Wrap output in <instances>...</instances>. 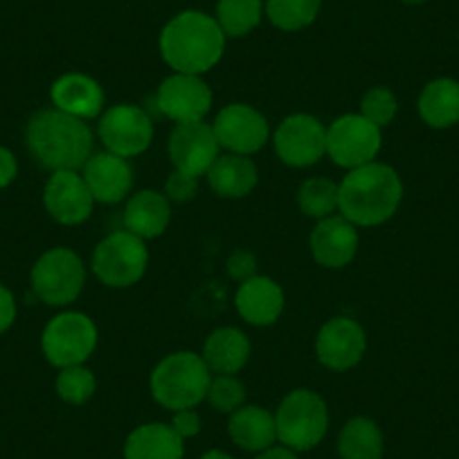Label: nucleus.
<instances>
[{
	"label": "nucleus",
	"instance_id": "obj_1",
	"mask_svg": "<svg viewBox=\"0 0 459 459\" xmlns=\"http://www.w3.org/2000/svg\"><path fill=\"white\" fill-rule=\"evenodd\" d=\"M403 180L394 167L369 162L344 174L338 183V212L356 228H377L399 212Z\"/></svg>",
	"mask_w": 459,
	"mask_h": 459
},
{
	"label": "nucleus",
	"instance_id": "obj_2",
	"mask_svg": "<svg viewBox=\"0 0 459 459\" xmlns=\"http://www.w3.org/2000/svg\"><path fill=\"white\" fill-rule=\"evenodd\" d=\"M25 143L41 167L50 171H79L92 156V131L79 117L59 108H43L30 117Z\"/></svg>",
	"mask_w": 459,
	"mask_h": 459
},
{
	"label": "nucleus",
	"instance_id": "obj_3",
	"mask_svg": "<svg viewBox=\"0 0 459 459\" xmlns=\"http://www.w3.org/2000/svg\"><path fill=\"white\" fill-rule=\"evenodd\" d=\"M225 34L216 19L205 12L187 10L176 14L162 28L160 48L162 61L174 73L205 74L214 68L225 52Z\"/></svg>",
	"mask_w": 459,
	"mask_h": 459
},
{
	"label": "nucleus",
	"instance_id": "obj_4",
	"mask_svg": "<svg viewBox=\"0 0 459 459\" xmlns=\"http://www.w3.org/2000/svg\"><path fill=\"white\" fill-rule=\"evenodd\" d=\"M210 381L212 372L201 354L174 351L153 368L149 390L158 405L178 412V410L196 408L201 401H205Z\"/></svg>",
	"mask_w": 459,
	"mask_h": 459
},
{
	"label": "nucleus",
	"instance_id": "obj_5",
	"mask_svg": "<svg viewBox=\"0 0 459 459\" xmlns=\"http://www.w3.org/2000/svg\"><path fill=\"white\" fill-rule=\"evenodd\" d=\"M277 441L295 453L313 450L329 430V408L317 392L298 387L281 399L275 412Z\"/></svg>",
	"mask_w": 459,
	"mask_h": 459
},
{
	"label": "nucleus",
	"instance_id": "obj_6",
	"mask_svg": "<svg viewBox=\"0 0 459 459\" xmlns=\"http://www.w3.org/2000/svg\"><path fill=\"white\" fill-rule=\"evenodd\" d=\"M30 284L34 295L48 307H70L86 286V264L74 250L64 246L50 248L32 266Z\"/></svg>",
	"mask_w": 459,
	"mask_h": 459
},
{
	"label": "nucleus",
	"instance_id": "obj_7",
	"mask_svg": "<svg viewBox=\"0 0 459 459\" xmlns=\"http://www.w3.org/2000/svg\"><path fill=\"white\" fill-rule=\"evenodd\" d=\"M91 266L97 280L108 289H129L147 273V244L129 230L110 232L92 250Z\"/></svg>",
	"mask_w": 459,
	"mask_h": 459
},
{
	"label": "nucleus",
	"instance_id": "obj_8",
	"mask_svg": "<svg viewBox=\"0 0 459 459\" xmlns=\"http://www.w3.org/2000/svg\"><path fill=\"white\" fill-rule=\"evenodd\" d=\"M97 325L82 311H64L52 317L41 333L43 356L50 365L64 369L83 365L97 347Z\"/></svg>",
	"mask_w": 459,
	"mask_h": 459
},
{
	"label": "nucleus",
	"instance_id": "obj_9",
	"mask_svg": "<svg viewBox=\"0 0 459 459\" xmlns=\"http://www.w3.org/2000/svg\"><path fill=\"white\" fill-rule=\"evenodd\" d=\"M383 147V129L360 113L340 115L326 126V156L342 169L369 165Z\"/></svg>",
	"mask_w": 459,
	"mask_h": 459
},
{
	"label": "nucleus",
	"instance_id": "obj_10",
	"mask_svg": "<svg viewBox=\"0 0 459 459\" xmlns=\"http://www.w3.org/2000/svg\"><path fill=\"white\" fill-rule=\"evenodd\" d=\"M97 135L106 152L122 158H135L152 147L153 120L140 106L115 104L100 115Z\"/></svg>",
	"mask_w": 459,
	"mask_h": 459
},
{
	"label": "nucleus",
	"instance_id": "obj_11",
	"mask_svg": "<svg viewBox=\"0 0 459 459\" xmlns=\"http://www.w3.org/2000/svg\"><path fill=\"white\" fill-rule=\"evenodd\" d=\"M273 147L284 165L304 169L326 156V126L308 113H293L277 125Z\"/></svg>",
	"mask_w": 459,
	"mask_h": 459
},
{
	"label": "nucleus",
	"instance_id": "obj_12",
	"mask_svg": "<svg viewBox=\"0 0 459 459\" xmlns=\"http://www.w3.org/2000/svg\"><path fill=\"white\" fill-rule=\"evenodd\" d=\"M219 147L237 156H253L262 152L271 140V126L266 115L250 104H228L216 113L212 122Z\"/></svg>",
	"mask_w": 459,
	"mask_h": 459
},
{
	"label": "nucleus",
	"instance_id": "obj_13",
	"mask_svg": "<svg viewBox=\"0 0 459 459\" xmlns=\"http://www.w3.org/2000/svg\"><path fill=\"white\" fill-rule=\"evenodd\" d=\"M368 333L356 317L335 316L316 335V359L331 372H347L363 360Z\"/></svg>",
	"mask_w": 459,
	"mask_h": 459
},
{
	"label": "nucleus",
	"instance_id": "obj_14",
	"mask_svg": "<svg viewBox=\"0 0 459 459\" xmlns=\"http://www.w3.org/2000/svg\"><path fill=\"white\" fill-rule=\"evenodd\" d=\"M212 88L201 74L174 73L158 86L156 104L174 125L205 120L212 110Z\"/></svg>",
	"mask_w": 459,
	"mask_h": 459
},
{
	"label": "nucleus",
	"instance_id": "obj_15",
	"mask_svg": "<svg viewBox=\"0 0 459 459\" xmlns=\"http://www.w3.org/2000/svg\"><path fill=\"white\" fill-rule=\"evenodd\" d=\"M167 152H169V160L174 169L196 176V178L205 176L210 167L214 165L216 158L221 156L214 129L205 120L176 125L174 131L169 134Z\"/></svg>",
	"mask_w": 459,
	"mask_h": 459
},
{
	"label": "nucleus",
	"instance_id": "obj_16",
	"mask_svg": "<svg viewBox=\"0 0 459 459\" xmlns=\"http://www.w3.org/2000/svg\"><path fill=\"white\" fill-rule=\"evenodd\" d=\"M46 212L61 225H82L91 219L95 198L79 171H52L43 187Z\"/></svg>",
	"mask_w": 459,
	"mask_h": 459
},
{
	"label": "nucleus",
	"instance_id": "obj_17",
	"mask_svg": "<svg viewBox=\"0 0 459 459\" xmlns=\"http://www.w3.org/2000/svg\"><path fill=\"white\" fill-rule=\"evenodd\" d=\"M359 228L351 221L344 219L342 214L326 216L316 223L311 232V255L322 268L329 271H340L350 266L359 253Z\"/></svg>",
	"mask_w": 459,
	"mask_h": 459
},
{
	"label": "nucleus",
	"instance_id": "obj_18",
	"mask_svg": "<svg viewBox=\"0 0 459 459\" xmlns=\"http://www.w3.org/2000/svg\"><path fill=\"white\" fill-rule=\"evenodd\" d=\"M82 176L95 203L104 205H117L126 201L134 189V167L129 158L115 156L110 152L92 153L83 165Z\"/></svg>",
	"mask_w": 459,
	"mask_h": 459
},
{
	"label": "nucleus",
	"instance_id": "obj_19",
	"mask_svg": "<svg viewBox=\"0 0 459 459\" xmlns=\"http://www.w3.org/2000/svg\"><path fill=\"white\" fill-rule=\"evenodd\" d=\"M52 106L79 120H100L106 95L97 79L83 73H65L50 86Z\"/></svg>",
	"mask_w": 459,
	"mask_h": 459
},
{
	"label": "nucleus",
	"instance_id": "obj_20",
	"mask_svg": "<svg viewBox=\"0 0 459 459\" xmlns=\"http://www.w3.org/2000/svg\"><path fill=\"white\" fill-rule=\"evenodd\" d=\"M284 290L275 280L255 275L241 281L235 295L237 313L253 326H271L284 313Z\"/></svg>",
	"mask_w": 459,
	"mask_h": 459
},
{
	"label": "nucleus",
	"instance_id": "obj_21",
	"mask_svg": "<svg viewBox=\"0 0 459 459\" xmlns=\"http://www.w3.org/2000/svg\"><path fill=\"white\" fill-rule=\"evenodd\" d=\"M171 223V201L156 189H140L126 198L125 228L140 239H158Z\"/></svg>",
	"mask_w": 459,
	"mask_h": 459
},
{
	"label": "nucleus",
	"instance_id": "obj_22",
	"mask_svg": "<svg viewBox=\"0 0 459 459\" xmlns=\"http://www.w3.org/2000/svg\"><path fill=\"white\" fill-rule=\"evenodd\" d=\"M250 338L237 326H219L207 335L203 344V360L212 374L235 377L250 360Z\"/></svg>",
	"mask_w": 459,
	"mask_h": 459
},
{
	"label": "nucleus",
	"instance_id": "obj_23",
	"mask_svg": "<svg viewBox=\"0 0 459 459\" xmlns=\"http://www.w3.org/2000/svg\"><path fill=\"white\" fill-rule=\"evenodd\" d=\"M228 435L241 450L264 453L277 441L275 414L262 405H241L237 412L230 414Z\"/></svg>",
	"mask_w": 459,
	"mask_h": 459
},
{
	"label": "nucleus",
	"instance_id": "obj_24",
	"mask_svg": "<svg viewBox=\"0 0 459 459\" xmlns=\"http://www.w3.org/2000/svg\"><path fill=\"white\" fill-rule=\"evenodd\" d=\"M207 185L212 192L221 198H244L253 194L259 183L257 165L250 156H237V153H223L214 160L210 171L205 174Z\"/></svg>",
	"mask_w": 459,
	"mask_h": 459
},
{
	"label": "nucleus",
	"instance_id": "obj_25",
	"mask_svg": "<svg viewBox=\"0 0 459 459\" xmlns=\"http://www.w3.org/2000/svg\"><path fill=\"white\" fill-rule=\"evenodd\" d=\"M185 439L171 423H143L125 444V459H183Z\"/></svg>",
	"mask_w": 459,
	"mask_h": 459
},
{
	"label": "nucleus",
	"instance_id": "obj_26",
	"mask_svg": "<svg viewBox=\"0 0 459 459\" xmlns=\"http://www.w3.org/2000/svg\"><path fill=\"white\" fill-rule=\"evenodd\" d=\"M419 117L430 129H450L459 125V82L453 77H437L423 86L417 101Z\"/></svg>",
	"mask_w": 459,
	"mask_h": 459
},
{
	"label": "nucleus",
	"instance_id": "obj_27",
	"mask_svg": "<svg viewBox=\"0 0 459 459\" xmlns=\"http://www.w3.org/2000/svg\"><path fill=\"white\" fill-rule=\"evenodd\" d=\"M383 450H385V439L374 419L354 417L340 430V459H383Z\"/></svg>",
	"mask_w": 459,
	"mask_h": 459
},
{
	"label": "nucleus",
	"instance_id": "obj_28",
	"mask_svg": "<svg viewBox=\"0 0 459 459\" xmlns=\"http://www.w3.org/2000/svg\"><path fill=\"white\" fill-rule=\"evenodd\" d=\"M264 19L262 0H219L216 23L225 37L239 39L253 32Z\"/></svg>",
	"mask_w": 459,
	"mask_h": 459
},
{
	"label": "nucleus",
	"instance_id": "obj_29",
	"mask_svg": "<svg viewBox=\"0 0 459 459\" xmlns=\"http://www.w3.org/2000/svg\"><path fill=\"white\" fill-rule=\"evenodd\" d=\"M295 201L304 216L316 221L338 214V183L325 176H313L299 185Z\"/></svg>",
	"mask_w": 459,
	"mask_h": 459
},
{
	"label": "nucleus",
	"instance_id": "obj_30",
	"mask_svg": "<svg viewBox=\"0 0 459 459\" xmlns=\"http://www.w3.org/2000/svg\"><path fill=\"white\" fill-rule=\"evenodd\" d=\"M322 0H266V16L281 32H299L316 23Z\"/></svg>",
	"mask_w": 459,
	"mask_h": 459
},
{
	"label": "nucleus",
	"instance_id": "obj_31",
	"mask_svg": "<svg viewBox=\"0 0 459 459\" xmlns=\"http://www.w3.org/2000/svg\"><path fill=\"white\" fill-rule=\"evenodd\" d=\"M56 394L68 405H83L92 399L97 390V378L86 365H73V368L59 369L56 377Z\"/></svg>",
	"mask_w": 459,
	"mask_h": 459
},
{
	"label": "nucleus",
	"instance_id": "obj_32",
	"mask_svg": "<svg viewBox=\"0 0 459 459\" xmlns=\"http://www.w3.org/2000/svg\"><path fill=\"white\" fill-rule=\"evenodd\" d=\"M207 401L221 414H232L246 405V387L237 377L230 374H214L207 387Z\"/></svg>",
	"mask_w": 459,
	"mask_h": 459
},
{
	"label": "nucleus",
	"instance_id": "obj_33",
	"mask_svg": "<svg viewBox=\"0 0 459 459\" xmlns=\"http://www.w3.org/2000/svg\"><path fill=\"white\" fill-rule=\"evenodd\" d=\"M396 113H399V100L394 92L385 86L369 88L360 101V115L374 122L377 126H387L394 122Z\"/></svg>",
	"mask_w": 459,
	"mask_h": 459
},
{
	"label": "nucleus",
	"instance_id": "obj_34",
	"mask_svg": "<svg viewBox=\"0 0 459 459\" xmlns=\"http://www.w3.org/2000/svg\"><path fill=\"white\" fill-rule=\"evenodd\" d=\"M198 194V178L189 176L185 171L174 169L165 183V196L171 203H189Z\"/></svg>",
	"mask_w": 459,
	"mask_h": 459
},
{
	"label": "nucleus",
	"instance_id": "obj_35",
	"mask_svg": "<svg viewBox=\"0 0 459 459\" xmlns=\"http://www.w3.org/2000/svg\"><path fill=\"white\" fill-rule=\"evenodd\" d=\"M228 275L239 281V284L257 275V259H255V255L244 248L235 250L228 257Z\"/></svg>",
	"mask_w": 459,
	"mask_h": 459
},
{
	"label": "nucleus",
	"instance_id": "obj_36",
	"mask_svg": "<svg viewBox=\"0 0 459 459\" xmlns=\"http://www.w3.org/2000/svg\"><path fill=\"white\" fill-rule=\"evenodd\" d=\"M201 426L203 421L194 408L178 410V412H174V417H171V428H174L183 439H192V437H196L198 432H201Z\"/></svg>",
	"mask_w": 459,
	"mask_h": 459
},
{
	"label": "nucleus",
	"instance_id": "obj_37",
	"mask_svg": "<svg viewBox=\"0 0 459 459\" xmlns=\"http://www.w3.org/2000/svg\"><path fill=\"white\" fill-rule=\"evenodd\" d=\"M16 298L5 284H0V335L5 333V331L12 329V325L16 322Z\"/></svg>",
	"mask_w": 459,
	"mask_h": 459
},
{
	"label": "nucleus",
	"instance_id": "obj_38",
	"mask_svg": "<svg viewBox=\"0 0 459 459\" xmlns=\"http://www.w3.org/2000/svg\"><path fill=\"white\" fill-rule=\"evenodd\" d=\"M19 176V160L7 147H0V189L10 187Z\"/></svg>",
	"mask_w": 459,
	"mask_h": 459
},
{
	"label": "nucleus",
	"instance_id": "obj_39",
	"mask_svg": "<svg viewBox=\"0 0 459 459\" xmlns=\"http://www.w3.org/2000/svg\"><path fill=\"white\" fill-rule=\"evenodd\" d=\"M255 459H299V457L295 450L286 448V446H271V448L264 450V453H257V457Z\"/></svg>",
	"mask_w": 459,
	"mask_h": 459
},
{
	"label": "nucleus",
	"instance_id": "obj_40",
	"mask_svg": "<svg viewBox=\"0 0 459 459\" xmlns=\"http://www.w3.org/2000/svg\"><path fill=\"white\" fill-rule=\"evenodd\" d=\"M201 459H235V457H232L230 453H225V450H221V448H212V450H207V453L203 455Z\"/></svg>",
	"mask_w": 459,
	"mask_h": 459
},
{
	"label": "nucleus",
	"instance_id": "obj_41",
	"mask_svg": "<svg viewBox=\"0 0 459 459\" xmlns=\"http://www.w3.org/2000/svg\"><path fill=\"white\" fill-rule=\"evenodd\" d=\"M401 3H405V5H421L426 0H401Z\"/></svg>",
	"mask_w": 459,
	"mask_h": 459
}]
</instances>
